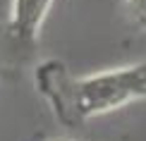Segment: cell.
<instances>
[{"label":"cell","instance_id":"cell-4","mask_svg":"<svg viewBox=\"0 0 146 141\" xmlns=\"http://www.w3.org/2000/svg\"><path fill=\"white\" fill-rule=\"evenodd\" d=\"M48 141H74V139H58L55 136V139H48Z\"/></svg>","mask_w":146,"mask_h":141},{"label":"cell","instance_id":"cell-3","mask_svg":"<svg viewBox=\"0 0 146 141\" xmlns=\"http://www.w3.org/2000/svg\"><path fill=\"white\" fill-rule=\"evenodd\" d=\"M127 17L139 29H146V0H125Z\"/></svg>","mask_w":146,"mask_h":141},{"label":"cell","instance_id":"cell-1","mask_svg":"<svg viewBox=\"0 0 146 141\" xmlns=\"http://www.w3.org/2000/svg\"><path fill=\"white\" fill-rule=\"evenodd\" d=\"M34 81L36 91L50 103L53 115L65 127H79L129 103L146 101V60L74 77L65 62L50 58L36 67Z\"/></svg>","mask_w":146,"mask_h":141},{"label":"cell","instance_id":"cell-2","mask_svg":"<svg viewBox=\"0 0 146 141\" xmlns=\"http://www.w3.org/2000/svg\"><path fill=\"white\" fill-rule=\"evenodd\" d=\"M53 7V0H10L7 34L15 43L34 46L41 36L46 17Z\"/></svg>","mask_w":146,"mask_h":141}]
</instances>
